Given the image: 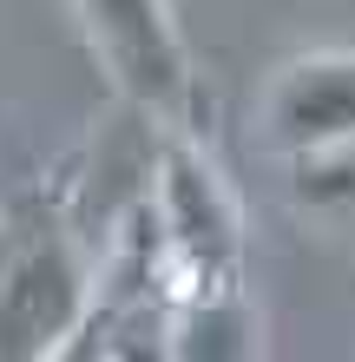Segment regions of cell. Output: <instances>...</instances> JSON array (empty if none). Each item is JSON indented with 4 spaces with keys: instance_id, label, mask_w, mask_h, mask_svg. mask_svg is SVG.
Wrapping results in <instances>:
<instances>
[{
    "instance_id": "1",
    "label": "cell",
    "mask_w": 355,
    "mask_h": 362,
    "mask_svg": "<svg viewBox=\"0 0 355 362\" xmlns=\"http://www.w3.org/2000/svg\"><path fill=\"white\" fill-rule=\"evenodd\" d=\"M92 316L86 257L53 198H20L0 218V356H59Z\"/></svg>"
},
{
    "instance_id": "2",
    "label": "cell",
    "mask_w": 355,
    "mask_h": 362,
    "mask_svg": "<svg viewBox=\"0 0 355 362\" xmlns=\"http://www.w3.org/2000/svg\"><path fill=\"white\" fill-rule=\"evenodd\" d=\"M158 224H164V264L191 303H224L243 276V224L224 191V172L198 152L191 132H172L158 158Z\"/></svg>"
},
{
    "instance_id": "3",
    "label": "cell",
    "mask_w": 355,
    "mask_h": 362,
    "mask_svg": "<svg viewBox=\"0 0 355 362\" xmlns=\"http://www.w3.org/2000/svg\"><path fill=\"white\" fill-rule=\"evenodd\" d=\"M73 13L112 86L145 119H158L164 132H191L198 79H191V59H184V40L164 0H73Z\"/></svg>"
},
{
    "instance_id": "4",
    "label": "cell",
    "mask_w": 355,
    "mask_h": 362,
    "mask_svg": "<svg viewBox=\"0 0 355 362\" xmlns=\"http://www.w3.org/2000/svg\"><path fill=\"white\" fill-rule=\"evenodd\" d=\"M270 139L289 158L355 139V53L289 59L270 86Z\"/></svg>"
},
{
    "instance_id": "5",
    "label": "cell",
    "mask_w": 355,
    "mask_h": 362,
    "mask_svg": "<svg viewBox=\"0 0 355 362\" xmlns=\"http://www.w3.org/2000/svg\"><path fill=\"white\" fill-rule=\"evenodd\" d=\"M296 198H309V204L355 198V139L323 145V152H303V158H296Z\"/></svg>"
}]
</instances>
